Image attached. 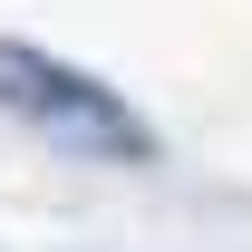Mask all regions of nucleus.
<instances>
[{"mask_svg": "<svg viewBox=\"0 0 252 252\" xmlns=\"http://www.w3.org/2000/svg\"><path fill=\"white\" fill-rule=\"evenodd\" d=\"M0 117L39 126L49 146L107 156V165H136L146 146H156V136H146V117H136L117 88H97L88 68L49 59V49H30V39H0Z\"/></svg>", "mask_w": 252, "mask_h": 252, "instance_id": "1", "label": "nucleus"}]
</instances>
